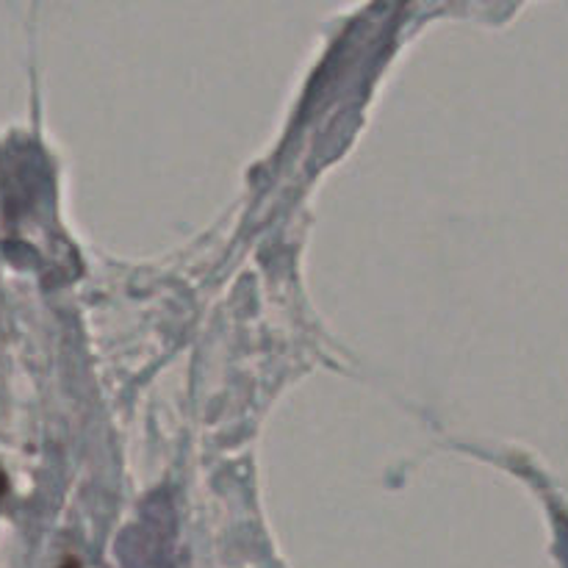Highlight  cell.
Returning <instances> with one entry per match:
<instances>
[{"label": "cell", "instance_id": "cell-1", "mask_svg": "<svg viewBox=\"0 0 568 568\" xmlns=\"http://www.w3.org/2000/svg\"><path fill=\"white\" fill-rule=\"evenodd\" d=\"M116 552L125 568H181L175 555V514L164 494L150 499L142 519L122 532Z\"/></svg>", "mask_w": 568, "mask_h": 568}, {"label": "cell", "instance_id": "cell-2", "mask_svg": "<svg viewBox=\"0 0 568 568\" xmlns=\"http://www.w3.org/2000/svg\"><path fill=\"white\" fill-rule=\"evenodd\" d=\"M6 491H9V480H6L3 469H0V499H3V497H6Z\"/></svg>", "mask_w": 568, "mask_h": 568}]
</instances>
